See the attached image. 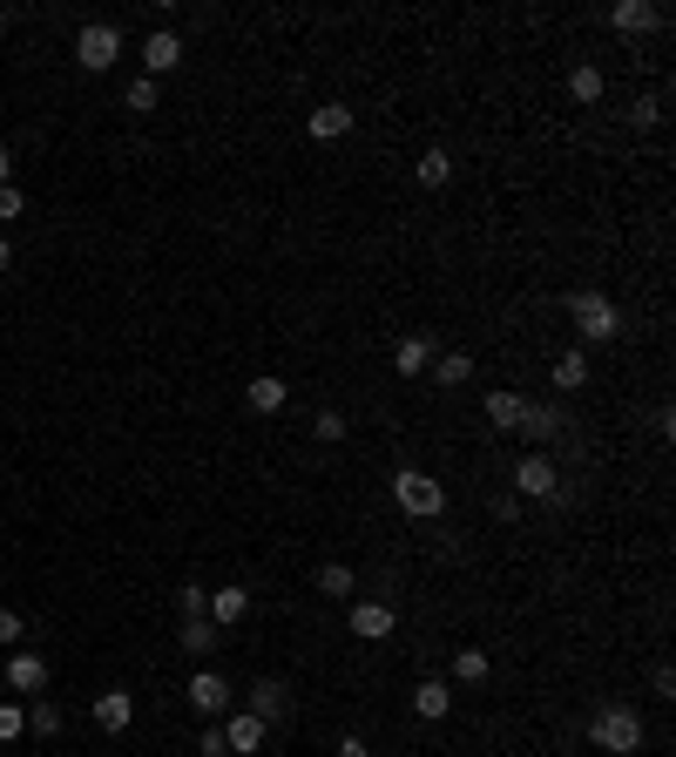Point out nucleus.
<instances>
[{"instance_id": "obj_1", "label": "nucleus", "mask_w": 676, "mask_h": 757, "mask_svg": "<svg viewBox=\"0 0 676 757\" xmlns=\"http://www.w3.org/2000/svg\"><path fill=\"white\" fill-rule=\"evenodd\" d=\"M588 744L603 757H635V750H643V710H635V703H603L588 716Z\"/></svg>"}, {"instance_id": "obj_2", "label": "nucleus", "mask_w": 676, "mask_h": 757, "mask_svg": "<svg viewBox=\"0 0 676 757\" xmlns=\"http://www.w3.org/2000/svg\"><path fill=\"white\" fill-rule=\"evenodd\" d=\"M392 507H400L406 521H440V514H447V488L433 481V473H420V467H400V473H392Z\"/></svg>"}, {"instance_id": "obj_3", "label": "nucleus", "mask_w": 676, "mask_h": 757, "mask_svg": "<svg viewBox=\"0 0 676 757\" xmlns=\"http://www.w3.org/2000/svg\"><path fill=\"white\" fill-rule=\"evenodd\" d=\"M569 318H575L582 345H609V339H622V311H616V298H603L595 285L569 291Z\"/></svg>"}, {"instance_id": "obj_4", "label": "nucleus", "mask_w": 676, "mask_h": 757, "mask_svg": "<svg viewBox=\"0 0 676 757\" xmlns=\"http://www.w3.org/2000/svg\"><path fill=\"white\" fill-rule=\"evenodd\" d=\"M115 61H123V27L115 21H89L82 34H75V68L82 74H108Z\"/></svg>"}, {"instance_id": "obj_5", "label": "nucleus", "mask_w": 676, "mask_h": 757, "mask_svg": "<svg viewBox=\"0 0 676 757\" xmlns=\"http://www.w3.org/2000/svg\"><path fill=\"white\" fill-rule=\"evenodd\" d=\"M345 622H352V635H359V643H386V635L400 629V609L379 603V595H352V603H345Z\"/></svg>"}, {"instance_id": "obj_6", "label": "nucleus", "mask_w": 676, "mask_h": 757, "mask_svg": "<svg viewBox=\"0 0 676 757\" xmlns=\"http://www.w3.org/2000/svg\"><path fill=\"white\" fill-rule=\"evenodd\" d=\"M554 494H562V473H554V460L541 447L514 460V501H554Z\"/></svg>"}, {"instance_id": "obj_7", "label": "nucleus", "mask_w": 676, "mask_h": 757, "mask_svg": "<svg viewBox=\"0 0 676 757\" xmlns=\"http://www.w3.org/2000/svg\"><path fill=\"white\" fill-rule=\"evenodd\" d=\"M217 731H224V750H230V757H257L264 737H271V724H264L257 710H224V724H217Z\"/></svg>"}, {"instance_id": "obj_8", "label": "nucleus", "mask_w": 676, "mask_h": 757, "mask_svg": "<svg viewBox=\"0 0 676 757\" xmlns=\"http://www.w3.org/2000/svg\"><path fill=\"white\" fill-rule=\"evenodd\" d=\"M8 690L14 697H42L48 690V656L42 650H14L8 656Z\"/></svg>"}, {"instance_id": "obj_9", "label": "nucleus", "mask_w": 676, "mask_h": 757, "mask_svg": "<svg viewBox=\"0 0 676 757\" xmlns=\"http://www.w3.org/2000/svg\"><path fill=\"white\" fill-rule=\"evenodd\" d=\"M190 710L196 716H224L230 710V676L224 669H196L190 676Z\"/></svg>"}, {"instance_id": "obj_10", "label": "nucleus", "mask_w": 676, "mask_h": 757, "mask_svg": "<svg viewBox=\"0 0 676 757\" xmlns=\"http://www.w3.org/2000/svg\"><path fill=\"white\" fill-rule=\"evenodd\" d=\"M514 433H528L535 447H548V440H562V433H569V420H562V406H554V400H528Z\"/></svg>"}, {"instance_id": "obj_11", "label": "nucleus", "mask_w": 676, "mask_h": 757, "mask_svg": "<svg viewBox=\"0 0 676 757\" xmlns=\"http://www.w3.org/2000/svg\"><path fill=\"white\" fill-rule=\"evenodd\" d=\"M170 68H183V34H170V27H156L149 42H142V74L149 82H163Z\"/></svg>"}, {"instance_id": "obj_12", "label": "nucleus", "mask_w": 676, "mask_h": 757, "mask_svg": "<svg viewBox=\"0 0 676 757\" xmlns=\"http://www.w3.org/2000/svg\"><path fill=\"white\" fill-rule=\"evenodd\" d=\"M244 406H251L257 420H271V413H285V406H291V379H271V372H257V379L244 386Z\"/></svg>"}, {"instance_id": "obj_13", "label": "nucleus", "mask_w": 676, "mask_h": 757, "mask_svg": "<svg viewBox=\"0 0 676 757\" xmlns=\"http://www.w3.org/2000/svg\"><path fill=\"white\" fill-rule=\"evenodd\" d=\"M217 629H237V622H244L251 616V588L244 582H224V588H210V609H204Z\"/></svg>"}, {"instance_id": "obj_14", "label": "nucleus", "mask_w": 676, "mask_h": 757, "mask_svg": "<svg viewBox=\"0 0 676 757\" xmlns=\"http://www.w3.org/2000/svg\"><path fill=\"white\" fill-rule=\"evenodd\" d=\"M251 710L264 716V724H285V716H291V690H285V676H257V684H251Z\"/></svg>"}, {"instance_id": "obj_15", "label": "nucleus", "mask_w": 676, "mask_h": 757, "mask_svg": "<svg viewBox=\"0 0 676 757\" xmlns=\"http://www.w3.org/2000/svg\"><path fill=\"white\" fill-rule=\"evenodd\" d=\"M129 724H136V697H129V690H102V697H95V731L123 737Z\"/></svg>"}, {"instance_id": "obj_16", "label": "nucleus", "mask_w": 676, "mask_h": 757, "mask_svg": "<svg viewBox=\"0 0 676 757\" xmlns=\"http://www.w3.org/2000/svg\"><path fill=\"white\" fill-rule=\"evenodd\" d=\"M609 27L616 34H650V27H663V8H656V0H616Z\"/></svg>"}, {"instance_id": "obj_17", "label": "nucleus", "mask_w": 676, "mask_h": 757, "mask_svg": "<svg viewBox=\"0 0 676 757\" xmlns=\"http://www.w3.org/2000/svg\"><path fill=\"white\" fill-rule=\"evenodd\" d=\"M433 366V332H406L400 345H392V372L400 379H420Z\"/></svg>"}, {"instance_id": "obj_18", "label": "nucleus", "mask_w": 676, "mask_h": 757, "mask_svg": "<svg viewBox=\"0 0 676 757\" xmlns=\"http://www.w3.org/2000/svg\"><path fill=\"white\" fill-rule=\"evenodd\" d=\"M352 123H359V115L345 102H318L311 108V142H339V136H352Z\"/></svg>"}, {"instance_id": "obj_19", "label": "nucleus", "mask_w": 676, "mask_h": 757, "mask_svg": "<svg viewBox=\"0 0 676 757\" xmlns=\"http://www.w3.org/2000/svg\"><path fill=\"white\" fill-rule=\"evenodd\" d=\"M603 95H609L603 68H595V61H575V68H569V102H575V108H595Z\"/></svg>"}, {"instance_id": "obj_20", "label": "nucleus", "mask_w": 676, "mask_h": 757, "mask_svg": "<svg viewBox=\"0 0 676 757\" xmlns=\"http://www.w3.org/2000/svg\"><path fill=\"white\" fill-rule=\"evenodd\" d=\"M433 386H447V392H460L467 379H473V352H433Z\"/></svg>"}, {"instance_id": "obj_21", "label": "nucleus", "mask_w": 676, "mask_h": 757, "mask_svg": "<svg viewBox=\"0 0 676 757\" xmlns=\"http://www.w3.org/2000/svg\"><path fill=\"white\" fill-rule=\"evenodd\" d=\"M588 379H595V372H588V352H582V345H575V352H562V358H554V372H548V386H554V392H582Z\"/></svg>"}, {"instance_id": "obj_22", "label": "nucleus", "mask_w": 676, "mask_h": 757, "mask_svg": "<svg viewBox=\"0 0 676 757\" xmlns=\"http://www.w3.org/2000/svg\"><path fill=\"white\" fill-rule=\"evenodd\" d=\"M413 183H420V190H447V183H454V156H447V149H420Z\"/></svg>"}, {"instance_id": "obj_23", "label": "nucleus", "mask_w": 676, "mask_h": 757, "mask_svg": "<svg viewBox=\"0 0 676 757\" xmlns=\"http://www.w3.org/2000/svg\"><path fill=\"white\" fill-rule=\"evenodd\" d=\"M522 406H528V392H488V426L514 433V426H522Z\"/></svg>"}, {"instance_id": "obj_24", "label": "nucleus", "mask_w": 676, "mask_h": 757, "mask_svg": "<svg viewBox=\"0 0 676 757\" xmlns=\"http://www.w3.org/2000/svg\"><path fill=\"white\" fill-rule=\"evenodd\" d=\"M176 643H183L190 656H210V650H224V629L204 616V622H183V629H176Z\"/></svg>"}, {"instance_id": "obj_25", "label": "nucleus", "mask_w": 676, "mask_h": 757, "mask_svg": "<svg viewBox=\"0 0 676 757\" xmlns=\"http://www.w3.org/2000/svg\"><path fill=\"white\" fill-rule=\"evenodd\" d=\"M318 595H332V603H352V595H359V575H352L345 562H325V569H318Z\"/></svg>"}, {"instance_id": "obj_26", "label": "nucleus", "mask_w": 676, "mask_h": 757, "mask_svg": "<svg viewBox=\"0 0 676 757\" xmlns=\"http://www.w3.org/2000/svg\"><path fill=\"white\" fill-rule=\"evenodd\" d=\"M413 710L426 716V724H440V716L454 710V690H447V684H420V690H413Z\"/></svg>"}, {"instance_id": "obj_27", "label": "nucleus", "mask_w": 676, "mask_h": 757, "mask_svg": "<svg viewBox=\"0 0 676 757\" xmlns=\"http://www.w3.org/2000/svg\"><path fill=\"white\" fill-rule=\"evenodd\" d=\"M488 650H454V684H488Z\"/></svg>"}, {"instance_id": "obj_28", "label": "nucleus", "mask_w": 676, "mask_h": 757, "mask_svg": "<svg viewBox=\"0 0 676 757\" xmlns=\"http://www.w3.org/2000/svg\"><path fill=\"white\" fill-rule=\"evenodd\" d=\"M123 108H129V115H156V108H163V95H156L149 74H136V82L123 89Z\"/></svg>"}, {"instance_id": "obj_29", "label": "nucleus", "mask_w": 676, "mask_h": 757, "mask_svg": "<svg viewBox=\"0 0 676 757\" xmlns=\"http://www.w3.org/2000/svg\"><path fill=\"white\" fill-rule=\"evenodd\" d=\"M176 609H183V622H204L210 588H204V582H183V588H176Z\"/></svg>"}, {"instance_id": "obj_30", "label": "nucleus", "mask_w": 676, "mask_h": 757, "mask_svg": "<svg viewBox=\"0 0 676 757\" xmlns=\"http://www.w3.org/2000/svg\"><path fill=\"white\" fill-rule=\"evenodd\" d=\"M27 737V703H0V750Z\"/></svg>"}, {"instance_id": "obj_31", "label": "nucleus", "mask_w": 676, "mask_h": 757, "mask_svg": "<svg viewBox=\"0 0 676 757\" xmlns=\"http://www.w3.org/2000/svg\"><path fill=\"white\" fill-rule=\"evenodd\" d=\"M311 440H318V447H339V440H345V413H339V406H325V413L311 420Z\"/></svg>"}, {"instance_id": "obj_32", "label": "nucleus", "mask_w": 676, "mask_h": 757, "mask_svg": "<svg viewBox=\"0 0 676 757\" xmlns=\"http://www.w3.org/2000/svg\"><path fill=\"white\" fill-rule=\"evenodd\" d=\"M27 731L34 737H61V703H27Z\"/></svg>"}, {"instance_id": "obj_33", "label": "nucleus", "mask_w": 676, "mask_h": 757, "mask_svg": "<svg viewBox=\"0 0 676 757\" xmlns=\"http://www.w3.org/2000/svg\"><path fill=\"white\" fill-rule=\"evenodd\" d=\"M656 123H663V95H643L629 108V129H656Z\"/></svg>"}, {"instance_id": "obj_34", "label": "nucleus", "mask_w": 676, "mask_h": 757, "mask_svg": "<svg viewBox=\"0 0 676 757\" xmlns=\"http://www.w3.org/2000/svg\"><path fill=\"white\" fill-rule=\"evenodd\" d=\"M14 217H27V190H0V223H14Z\"/></svg>"}, {"instance_id": "obj_35", "label": "nucleus", "mask_w": 676, "mask_h": 757, "mask_svg": "<svg viewBox=\"0 0 676 757\" xmlns=\"http://www.w3.org/2000/svg\"><path fill=\"white\" fill-rule=\"evenodd\" d=\"M27 635V622H21V609H0V643H21Z\"/></svg>"}, {"instance_id": "obj_36", "label": "nucleus", "mask_w": 676, "mask_h": 757, "mask_svg": "<svg viewBox=\"0 0 676 757\" xmlns=\"http://www.w3.org/2000/svg\"><path fill=\"white\" fill-rule=\"evenodd\" d=\"M204 757H230V750H224V731H217V724H204Z\"/></svg>"}, {"instance_id": "obj_37", "label": "nucleus", "mask_w": 676, "mask_h": 757, "mask_svg": "<svg viewBox=\"0 0 676 757\" xmlns=\"http://www.w3.org/2000/svg\"><path fill=\"white\" fill-rule=\"evenodd\" d=\"M332 757H373V750H366V737H339V750H332Z\"/></svg>"}, {"instance_id": "obj_38", "label": "nucleus", "mask_w": 676, "mask_h": 757, "mask_svg": "<svg viewBox=\"0 0 676 757\" xmlns=\"http://www.w3.org/2000/svg\"><path fill=\"white\" fill-rule=\"evenodd\" d=\"M8 183H14V149L0 142V190H8Z\"/></svg>"}, {"instance_id": "obj_39", "label": "nucleus", "mask_w": 676, "mask_h": 757, "mask_svg": "<svg viewBox=\"0 0 676 757\" xmlns=\"http://www.w3.org/2000/svg\"><path fill=\"white\" fill-rule=\"evenodd\" d=\"M0 271H14V244H8V230H0Z\"/></svg>"}, {"instance_id": "obj_40", "label": "nucleus", "mask_w": 676, "mask_h": 757, "mask_svg": "<svg viewBox=\"0 0 676 757\" xmlns=\"http://www.w3.org/2000/svg\"><path fill=\"white\" fill-rule=\"evenodd\" d=\"M8 27H14V8H0V34H8Z\"/></svg>"}]
</instances>
